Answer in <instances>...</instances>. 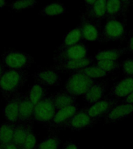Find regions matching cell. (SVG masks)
Wrapping results in <instances>:
<instances>
[{"instance_id":"4","label":"cell","mask_w":133,"mask_h":149,"mask_svg":"<svg viewBox=\"0 0 133 149\" xmlns=\"http://www.w3.org/2000/svg\"><path fill=\"white\" fill-rule=\"evenodd\" d=\"M126 19H107L102 28L99 42L117 41L125 33Z\"/></svg>"},{"instance_id":"1","label":"cell","mask_w":133,"mask_h":149,"mask_svg":"<svg viewBox=\"0 0 133 149\" xmlns=\"http://www.w3.org/2000/svg\"><path fill=\"white\" fill-rule=\"evenodd\" d=\"M29 78L27 70L6 69L0 78V93L8 100L20 93Z\"/></svg>"},{"instance_id":"3","label":"cell","mask_w":133,"mask_h":149,"mask_svg":"<svg viewBox=\"0 0 133 149\" xmlns=\"http://www.w3.org/2000/svg\"><path fill=\"white\" fill-rule=\"evenodd\" d=\"M95 82V79H90L80 72H72L66 81L65 91L74 96L84 95Z\"/></svg>"},{"instance_id":"30","label":"cell","mask_w":133,"mask_h":149,"mask_svg":"<svg viewBox=\"0 0 133 149\" xmlns=\"http://www.w3.org/2000/svg\"><path fill=\"white\" fill-rule=\"evenodd\" d=\"M37 4V2L35 0H19V1H16V2L10 3L9 8L13 10L20 11L23 9L33 8Z\"/></svg>"},{"instance_id":"16","label":"cell","mask_w":133,"mask_h":149,"mask_svg":"<svg viewBox=\"0 0 133 149\" xmlns=\"http://www.w3.org/2000/svg\"><path fill=\"white\" fill-rule=\"evenodd\" d=\"M133 93V76H125L110 91V95L114 99H125Z\"/></svg>"},{"instance_id":"6","label":"cell","mask_w":133,"mask_h":149,"mask_svg":"<svg viewBox=\"0 0 133 149\" xmlns=\"http://www.w3.org/2000/svg\"><path fill=\"white\" fill-rule=\"evenodd\" d=\"M120 102H121L117 99L105 98L95 103L89 105V107H85L84 109L90 117L98 120L99 119L105 117L109 113V112Z\"/></svg>"},{"instance_id":"7","label":"cell","mask_w":133,"mask_h":149,"mask_svg":"<svg viewBox=\"0 0 133 149\" xmlns=\"http://www.w3.org/2000/svg\"><path fill=\"white\" fill-rule=\"evenodd\" d=\"M88 56V47L83 43H79L74 46L69 47L62 51L55 52L53 57L54 64L65 61L75 60L86 58Z\"/></svg>"},{"instance_id":"33","label":"cell","mask_w":133,"mask_h":149,"mask_svg":"<svg viewBox=\"0 0 133 149\" xmlns=\"http://www.w3.org/2000/svg\"><path fill=\"white\" fill-rule=\"evenodd\" d=\"M126 49H127L128 52H133V30H130Z\"/></svg>"},{"instance_id":"8","label":"cell","mask_w":133,"mask_h":149,"mask_svg":"<svg viewBox=\"0 0 133 149\" xmlns=\"http://www.w3.org/2000/svg\"><path fill=\"white\" fill-rule=\"evenodd\" d=\"M81 29L82 38L86 41H100L102 32L101 23H97L86 17L83 13L81 23L79 24Z\"/></svg>"},{"instance_id":"32","label":"cell","mask_w":133,"mask_h":149,"mask_svg":"<svg viewBox=\"0 0 133 149\" xmlns=\"http://www.w3.org/2000/svg\"><path fill=\"white\" fill-rule=\"evenodd\" d=\"M121 68L125 76H133V59L128 58L121 62Z\"/></svg>"},{"instance_id":"40","label":"cell","mask_w":133,"mask_h":149,"mask_svg":"<svg viewBox=\"0 0 133 149\" xmlns=\"http://www.w3.org/2000/svg\"><path fill=\"white\" fill-rule=\"evenodd\" d=\"M132 149H133V141H132Z\"/></svg>"},{"instance_id":"31","label":"cell","mask_w":133,"mask_h":149,"mask_svg":"<svg viewBox=\"0 0 133 149\" xmlns=\"http://www.w3.org/2000/svg\"><path fill=\"white\" fill-rule=\"evenodd\" d=\"M37 139L35 137L34 134L31 130L27 136L26 137L24 141H23L21 149H35L37 146Z\"/></svg>"},{"instance_id":"22","label":"cell","mask_w":133,"mask_h":149,"mask_svg":"<svg viewBox=\"0 0 133 149\" xmlns=\"http://www.w3.org/2000/svg\"><path fill=\"white\" fill-rule=\"evenodd\" d=\"M48 93V91L47 87L37 82L30 87L27 95L30 101L35 105L42 100H44V98H46Z\"/></svg>"},{"instance_id":"24","label":"cell","mask_w":133,"mask_h":149,"mask_svg":"<svg viewBox=\"0 0 133 149\" xmlns=\"http://www.w3.org/2000/svg\"><path fill=\"white\" fill-rule=\"evenodd\" d=\"M128 53L126 47L124 48H110L104 51H99L96 54L94 59L97 61L118 60L121 55Z\"/></svg>"},{"instance_id":"9","label":"cell","mask_w":133,"mask_h":149,"mask_svg":"<svg viewBox=\"0 0 133 149\" xmlns=\"http://www.w3.org/2000/svg\"><path fill=\"white\" fill-rule=\"evenodd\" d=\"M97 122V120L89 116L84 108H83L82 109H79L76 113L71 117L69 120L65 123L64 127L74 131H80L84 129L93 127Z\"/></svg>"},{"instance_id":"25","label":"cell","mask_w":133,"mask_h":149,"mask_svg":"<svg viewBox=\"0 0 133 149\" xmlns=\"http://www.w3.org/2000/svg\"><path fill=\"white\" fill-rule=\"evenodd\" d=\"M66 12V7L62 2H51L45 5L39 11V14L43 16H55L63 15Z\"/></svg>"},{"instance_id":"28","label":"cell","mask_w":133,"mask_h":149,"mask_svg":"<svg viewBox=\"0 0 133 149\" xmlns=\"http://www.w3.org/2000/svg\"><path fill=\"white\" fill-rule=\"evenodd\" d=\"M61 145V139L56 134H52L38 143L35 149H58Z\"/></svg>"},{"instance_id":"14","label":"cell","mask_w":133,"mask_h":149,"mask_svg":"<svg viewBox=\"0 0 133 149\" xmlns=\"http://www.w3.org/2000/svg\"><path fill=\"white\" fill-rule=\"evenodd\" d=\"M22 95L23 94L20 93L7 100L2 109L3 116L7 122L13 123H19V109Z\"/></svg>"},{"instance_id":"20","label":"cell","mask_w":133,"mask_h":149,"mask_svg":"<svg viewBox=\"0 0 133 149\" xmlns=\"http://www.w3.org/2000/svg\"><path fill=\"white\" fill-rule=\"evenodd\" d=\"M83 40L81 34V29L80 26H77L76 27L69 30L66 34L64 36L63 40L60 45L56 48L55 52L62 51L64 49L68 48L69 47L74 46L76 44L81 43V40Z\"/></svg>"},{"instance_id":"12","label":"cell","mask_w":133,"mask_h":149,"mask_svg":"<svg viewBox=\"0 0 133 149\" xmlns=\"http://www.w3.org/2000/svg\"><path fill=\"white\" fill-rule=\"evenodd\" d=\"M86 10L84 15L91 20L97 23H101V20L106 19V9H107V1H85Z\"/></svg>"},{"instance_id":"23","label":"cell","mask_w":133,"mask_h":149,"mask_svg":"<svg viewBox=\"0 0 133 149\" xmlns=\"http://www.w3.org/2000/svg\"><path fill=\"white\" fill-rule=\"evenodd\" d=\"M31 130H32V124L30 123H16L13 142L21 148L26 137Z\"/></svg>"},{"instance_id":"34","label":"cell","mask_w":133,"mask_h":149,"mask_svg":"<svg viewBox=\"0 0 133 149\" xmlns=\"http://www.w3.org/2000/svg\"><path fill=\"white\" fill-rule=\"evenodd\" d=\"M62 149H79V147L77 146V144L75 142L68 141H65L64 143Z\"/></svg>"},{"instance_id":"13","label":"cell","mask_w":133,"mask_h":149,"mask_svg":"<svg viewBox=\"0 0 133 149\" xmlns=\"http://www.w3.org/2000/svg\"><path fill=\"white\" fill-rule=\"evenodd\" d=\"M78 110H79V106L77 104L57 109L53 119L48 123V125L53 129L62 127L71 119V117L75 113H76Z\"/></svg>"},{"instance_id":"18","label":"cell","mask_w":133,"mask_h":149,"mask_svg":"<svg viewBox=\"0 0 133 149\" xmlns=\"http://www.w3.org/2000/svg\"><path fill=\"white\" fill-rule=\"evenodd\" d=\"M34 104L28 98L27 93L21 96L19 109V123L32 124Z\"/></svg>"},{"instance_id":"39","label":"cell","mask_w":133,"mask_h":149,"mask_svg":"<svg viewBox=\"0 0 133 149\" xmlns=\"http://www.w3.org/2000/svg\"><path fill=\"white\" fill-rule=\"evenodd\" d=\"M0 149H2V145L1 144V142H0Z\"/></svg>"},{"instance_id":"19","label":"cell","mask_w":133,"mask_h":149,"mask_svg":"<svg viewBox=\"0 0 133 149\" xmlns=\"http://www.w3.org/2000/svg\"><path fill=\"white\" fill-rule=\"evenodd\" d=\"M107 86L108 84L107 81H96L83 95L84 100L89 103V105L101 100L106 93Z\"/></svg>"},{"instance_id":"37","label":"cell","mask_w":133,"mask_h":149,"mask_svg":"<svg viewBox=\"0 0 133 149\" xmlns=\"http://www.w3.org/2000/svg\"><path fill=\"white\" fill-rule=\"evenodd\" d=\"M6 69V68H5V66L3 65V63L0 61V78L2 76V74H3V72H5V70Z\"/></svg>"},{"instance_id":"35","label":"cell","mask_w":133,"mask_h":149,"mask_svg":"<svg viewBox=\"0 0 133 149\" xmlns=\"http://www.w3.org/2000/svg\"><path fill=\"white\" fill-rule=\"evenodd\" d=\"M2 149H21V148L19 147L18 145H16V144H14L13 142H11L9 144L3 145L2 146Z\"/></svg>"},{"instance_id":"27","label":"cell","mask_w":133,"mask_h":149,"mask_svg":"<svg viewBox=\"0 0 133 149\" xmlns=\"http://www.w3.org/2000/svg\"><path fill=\"white\" fill-rule=\"evenodd\" d=\"M73 72H80L82 74H85L90 79H98V78H102V77L107 76L109 74L108 72H105L100 68L95 65L93 64V65H89L85 68L78 69Z\"/></svg>"},{"instance_id":"21","label":"cell","mask_w":133,"mask_h":149,"mask_svg":"<svg viewBox=\"0 0 133 149\" xmlns=\"http://www.w3.org/2000/svg\"><path fill=\"white\" fill-rule=\"evenodd\" d=\"M51 97L56 109H62L76 104V96L66 93L65 90L57 92L51 95Z\"/></svg>"},{"instance_id":"38","label":"cell","mask_w":133,"mask_h":149,"mask_svg":"<svg viewBox=\"0 0 133 149\" xmlns=\"http://www.w3.org/2000/svg\"><path fill=\"white\" fill-rule=\"evenodd\" d=\"M7 5V2L4 0H0V9H2Z\"/></svg>"},{"instance_id":"5","label":"cell","mask_w":133,"mask_h":149,"mask_svg":"<svg viewBox=\"0 0 133 149\" xmlns=\"http://www.w3.org/2000/svg\"><path fill=\"white\" fill-rule=\"evenodd\" d=\"M56 111L57 109L51 96L44 98V100L34 105L33 120L37 123L48 124L53 119Z\"/></svg>"},{"instance_id":"10","label":"cell","mask_w":133,"mask_h":149,"mask_svg":"<svg viewBox=\"0 0 133 149\" xmlns=\"http://www.w3.org/2000/svg\"><path fill=\"white\" fill-rule=\"evenodd\" d=\"M133 4V1H107L106 19H126V14L128 9Z\"/></svg>"},{"instance_id":"2","label":"cell","mask_w":133,"mask_h":149,"mask_svg":"<svg viewBox=\"0 0 133 149\" xmlns=\"http://www.w3.org/2000/svg\"><path fill=\"white\" fill-rule=\"evenodd\" d=\"M2 61L7 69L27 70L34 62L29 54L16 49H9L2 54Z\"/></svg>"},{"instance_id":"15","label":"cell","mask_w":133,"mask_h":149,"mask_svg":"<svg viewBox=\"0 0 133 149\" xmlns=\"http://www.w3.org/2000/svg\"><path fill=\"white\" fill-rule=\"evenodd\" d=\"M93 61H94V58L93 57L87 56L86 58H80V59L65 61L62 62L54 64L51 68H53L54 69L57 70L58 72L62 70H65V71H70L73 72L76 70L90 65L91 64H93Z\"/></svg>"},{"instance_id":"36","label":"cell","mask_w":133,"mask_h":149,"mask_svg":"<svg viewBox=\"0 0 133 149\" xmlns=\"http://www.w3.org/2000/svg\"><path fill=\"white\" fill-rule=\"evenodd\" d=\"M121 102L123 103H133V93H132L129 95L122 100Z\"/></svg>"},{"instance_id":"11","label":"cell","mask_w":133,"mask_h":149,"mask_svg":"<svg viewBox=\"0 0 133 149\" xmlns=\"http://www.w3.org/2000/svg\"><path fill=\"white\" fill-rule=\"evenodd\" d=\"M33 77L37 83L41 84L45 87L58 86L62 80L59 72L51 67L49 68H44L37 70L33 74Z\"/></svg>"},{"instance_id":"26","label":"cell","mask_w":133,"mask_h":149,"mask_svg":"<svg viewBox=\"0 0 133 149\" xmlns=\"http://www.w3.org/2000/svg\"><path fill=\"white\" fill-rule=\"evenodd\" d=\"M16 124L9 122L0 124V142L2 146L13 142Z\"/></svg>"},{"instance_id":"29","label":"cell","mask_w":133,"mask_h":149,"mask_svg":"<svg viewBox=\"0 0 133 149\" xmlns=\"http://www.w3.org/2000/svg\"><path fill=\"white\" fill-rule=\"evenodd\" d=\"M94 65L108 73L112 71L118 70L121 67V63L119 62L118 60L97 61V62L94 63Z\"/></svg>"},{"instance_id":"17","label":"cell","mask_w":133,"mask_h":149,"mask_svg":"<svg viewBox=\"0 0 133 149\" xmlns=\"http://www.w3.org/2000/svg\"><path fill=\"white\" fill-rule=\"evenodd\" d=\"M133 113V103L120 102L104 117L105 123H111L127 118Z\"/></svg>"}]
</instances>
